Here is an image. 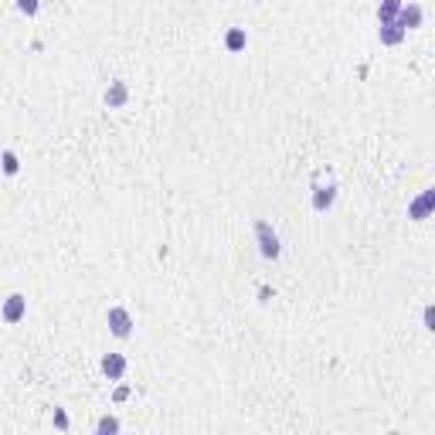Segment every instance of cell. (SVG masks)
<instances>
[{"label": "cell", "instance_id": "6da1fadb", "mask_svg": "<svg viewBox=\"0 0 435 435\" xmlns=\"http://www.w3.org/2000/svg\"><path fill=\"white\" fill-rule=\"evenodd\" d=\"M256 242H258V252H262V258L276 262V258L282 256V238H279V231L272 228V221L258 218V221H256Z\"/></svg>", "mask_w": 435, "mask_h": 435}, {"label": "cell", "instance_id": "7a4b0ae2", "mask_svg": "<svg viewBox=\"0 0 435 435\" xmlns=\"http://www.w3.org/2000/svg\"><path fill=\"white\" fill-rule=\"evenodd\" d=\"M435 218V184L432 187H425V191H418L415 198L408 201V221H429Z\"/></svg>", "mask_w": 435, "mask_h": 435}, {"label": "cell", "instance_id": "3957f363", "mask_svg": "<svg viewBox=\"0 0 435 435\" xmlns=\"http://www.w3.org/2000/svg\"><path fill=\"white\" fill-rule=\"evenodd\" d=\"M105 323H109V333L116 337V340H129L133 337V313L126 307H109L105 309Z\"/></svg>", "mask_w": 435, "mask_h": 435}, {"label": "cell", "instance_id": "277c9868", "mask_svg": "<svg viewBox=\"0 0 435 435\" xmlns=\"http://www.w3.org/2000/svg\"><path fill=\"white\" fill-rule=\"evenodd\" d=\"M103 103H105V109H126L129 85L123 82V78H112V82L105 85V92H103Z\"/></svg>", "mask_w": 435, "mask_h": 435}, {"label": "cell", "instance_id": "5b68a950", "mask_svg": "<svg viewBox=\"0 0 435 435\" xmlns=\"http://www.w3.org/2000/svg\"><path fill=\"white\" fill-rule=\"evenodd\" d=\"M309 205H313V211H330L333 205H337V184H313V198H309Z\"/></svg>", "mask_w": 435, "mask_h": 435}, {"label": "cell", "instance_id": "8992f818", "mask_svg": "<svg viewBox=\"0 0 435 435\" xmlns=\"http://www.w3.org/2000/svg\"><path fill=\"white\" fill-rule=\"evenodd\" d=\"M99 367H103V374L109 381H123L129 371V360L123 357V354H105V357L99 360Z\"/></svg>", "mask_w": 435, "mask_h": 435}, {"label": "cell", "instance_id": "52a82bcc", "mask_svg": "<svg viewBox=\"0 0 435 435\" xmlns=\"http://www.w3.org/2000/svg\"><path fill=\"white\" fill-rule=\"evenodd\" d=\"M24 313H27V300L21 296V293H10L7 300H3V323H21L24 320Z\"/></svg>", "mask_w": 435, "mask_h": 435}, {"label": "cell", "instance_id": "ba28073f", "mask_svg": "<svg viewBox=\"0 0 435 435\" xmlns=\"http://www.w3.org/2000/svg\"><path fill=\"white\" fill-rule=\"evenodd\" d=\"M398 24L405 27V31H415V27L425 24V10H422V3L405 0V7H401V14H398Z\"/></svg>", "mask_w": 435, "mask_h": 435}, {"label": "cell", "instance_id": "9c48e42d", "mask_svg": "<svg viewBox=\"0 0 435 435\" xmlns=\"http://www.w3.org/2000/svg\"><path fill=\"white\" fill-rule=\"evenodd\" d=\"M405 38H408V31L398 24V21H391V24H378V41H381L384 48H398Z\"/></svg>", "mask_w": 435, "mask_h": 435}, {"label": "cell", "instance_id": "30bf717a", "mask_svg": "<svg viewBox=\"0 0 435 435\" xmlns=\"http://www.w3.org/2000/svg\"><path fill=\"white\" fill-rule=\"evenodd\" d=\"M401 7H405V0H381V3H378V24H391V21H398Z\"/></svg>", "mask_w": 435, "mask_h": 435}, {"label": "cell", "instance_id": "8fae6325", "mask_svg": "<svg viewBox=\"0 0 435 435\" xmlns=\"http://www.w3.org/2000/svg\"><path fill=\"white\" fill-rule=\"evenodd\" d=\"M245 45H249V34H245V27H228V31H225V48H228L231 54L245 52Z\"/></svg>", "mask_w": 435, "mask_h": 435}, {"label": "cell", "instance_id": "7c38bea8", "mask_svg": "<svg viewBox=\"0 0 435 435\" xmlns=\"http://www.w3.org/2000/svg\"><path fill=\"white\" fill-rule=\"evenodd\" d=\"M119 429H123V425H119V418H116V415H103V418L96 422V432H99V435H116Z\"/></svg>", "mask_w": 435, "mask_h": 435}, {"label": "cell", "instance_id": "4fadbf2b", "mask_svg": "<svg viewBox=\"0 0 435 435\" xmlns=\"http://www.w3.org/2000/svg\"><path fill=\"white\" fill-rule=\"evenodd\" d=\"M17 170H21V160H17V154L7 147V150H3V174H7V177H14Z\"/></svg>", "mask_w": 435, "mask_h": 435}, {"label": "cell", "instance_id": "5bb4252c", "mask_svg": "<svg viewBox=\"0 0 435 435\" xmlns=\"http://www.w3.org/2000/svg\"><path fill=\"white\" fill-rule=\"evenodd\" d=\"M52 422H54V429H58V432H68V425H72V422H68V411H65V408H54Z\"/></svg>", "mask_w": 435, "mask_h": 435}, {"label": "cell", "instance_id": "9a60e30c", "mask_svg": "<svg viewBox=\"0 0 435 435\" xmlns=\"http://www.w3.org/2000/svg\"><path fill=\"white\" fill-rule=\"evenodd\" d=\"M422 327L429 333H435V303H429V307L422 309Z\"/></svg>", "mask_w": 435, "mask_h": 435}, {"label": "cell", "instance_id": "2e32d148", "mask_svg": "<svg viewBox=\"0 0 435 435\" xmlns=\"http://www.w3.org/2000/svg\"><path fill=\"white\" fill-rule=\"evenodd\" d=\"M17 10L27 14V17H34V14L41 10V0H17Z\"/></svg>", "mask_w": 435, "mask_h": 435}, {"label": "cell", "instance_id": "e0dca14e", "mask_svg": "<svg viewBox=\"0 0 435 435\" xmlns=\"http://www.w3.org/2000/svg\"><path fill=\"white\" fill-rule=\"evenodd\" d=\"M126 398H129V388H126V384H119V388L112 391V401L119 405V401H126Z\"/></svg>", "mask_w": 435, "mask_h": 435}, {"label": "cell", "instance_id": "ac0fdd59", "mask_svg": "<svg viewBox=\"0 0 435 435\" xmlns=\"http://www.w3.org/2000/svg\"><path fill=\"white\" fill-rule=\"evenodd\" d=\"M272 296H276V293H272L269 286H258V303H269Z\"/></svg>", "mask_w": 435, "mask_h": 435}]
</instances>
